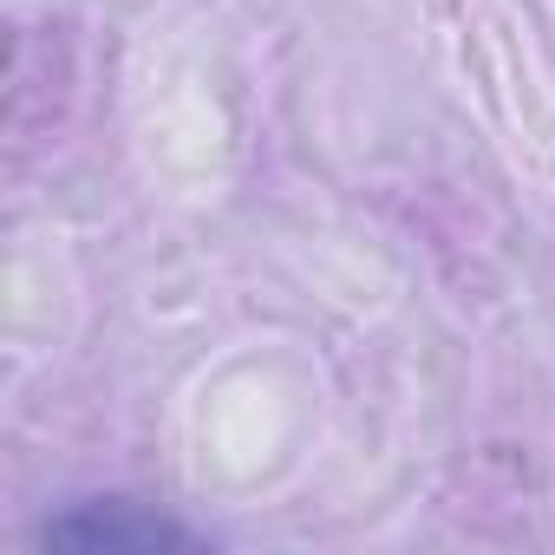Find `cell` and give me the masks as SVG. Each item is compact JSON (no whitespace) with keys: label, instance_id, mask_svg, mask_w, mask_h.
<instances>
[{"label":"cell","instance_id":"cell-1","mask_svg":"<svg viewBox=\"0 0 555 555\" xmlns=\"http://www.w3.org/2000/svg\"><path fill=\"white\" fill-rule=\"evenodd\" d=\"M47 548H203V535L131 496H86L47 522Z\"/></svg>","mask_w":555,"mask_h":555}]
</instances>
